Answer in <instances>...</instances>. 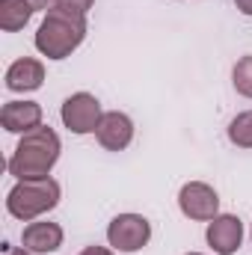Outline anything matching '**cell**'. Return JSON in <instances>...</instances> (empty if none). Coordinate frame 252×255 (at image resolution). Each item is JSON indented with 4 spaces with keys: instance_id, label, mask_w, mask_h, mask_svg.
I'll return each mask as SVG.
<instances>
[{
    "instance_id": "cell-13",
    "label": "cell",
    "mask_w": 252,
    "mask_h": 255,
    "mask_svg": "<svg viewBox=\"0 0 252 255\" xmlns=\"http://www.w3.org/2000/svg\"><path fill=\"white\" fill-rule=\"evenodd\" d=\"M229 142L238 148H252V110L238 113L229 122Z\"/></svg>"
},
{
    "instance_id": "cell-21",
    "label": "cell",
    "mask_w": 252,
    "mask_h": 255,
    "mask_svg": "<svg viewBox=\"0 0 252 255\" xmlns=\"http://www.w3.org/2000/svg\"><path fill=\"white\" fill-rule=\"evenodd\" d=\"M250 238H252V229H250Z\"/></svg>"
},
{
    "instance_id": "cell-19",
    "label": "cell",
    "mask_w": 252,
    "mask_h": 255,
    "mask_svg": "<svg viewBox=\"0 0 252 255\" xmlns=\"http://www.w3.org/2000/svg\"><path fill=\"white\" fill-rule=\"evenodd\" d=\"M3 247H6V253H3V255H33L30 250H12L9 244H3Z\"/></svg>"
},
{
    "instance_id": "cell-9",
    "label": "cell",
    "mask_w": 252,
    "mask_h": 255,
    "mask_svg": "<svg viewBox=\"0 0 252 255\" xmlns=\"http://www.w3.org/2000/svg\"><path fill=\"white\" fill-rule=\"evenodd\" d=\"M95 136H98L101 148L122 151V148L130 145V139H133V122H130V116H125V113L110 110V113H104V119H101V125L95 130Z\"/></svg>"
},
{
    "instance_id": "cell-16",
    "label": "cell",
    "mask_w": 252,
    "mask_h": 255,
    "mask_svg": "<svg viewBox=\"0 0 252 255\" xmlns=\"http://www.w3.org/2000/svg\"><path fill=\"white\" fill-rule=\"evenodd\" d=\"M80 255H116V250H107V247H86Z\"/></svg>"
},
{
    "instance_id": "cell-12",
    "label": "cell",
    "mask_w": 252,
    "mask_h": 255,
    "mask_svg": "<svg viewBox=\"0 0 252 255\" xmlns=\"http://www.w3.org/2000/svg\"><path fill=\"white\" fill-rule=\"evenodd\" d=\"M33 12L36 9L27 0H0V27L6 33H18L30 24Z\"/></svg>"
},
{
    "instance_id": "cell-6",
    "label": "cell",
    "mask_w": 252,
    "mask_h": 255,
    "mask_svg": "<svg viewBox=\"0 0 252 255\" xmlns=\"http://www.w3.org/2000/svg\"><path fill=\"white\" fill-rule=\"evenodd\" d=\"M178 208L181 214L199 223H211L220 214V196L205 181H187L178 193Z\"/></svg>"
},
{
    "instance_id": "cell-18",
    "label": "cell",
    "mask_w": 252,
    "mask_h": 255,
    "mask_svg": "<svg viewBox=\"0 0 252 255\" xmlns=\"http://www.w3.org/2000/svg\"><path fill=\"white\" fill-rule=\"evenodd\" d=\"M27 3H30V6L36 9V12H39V9H45V12H48V9H51L48 3H54V0H27Z\"/></svg>"
},
{
    "instance_id": "cell-20",
    "label": "cell",
    "mask_w": 252,
    "mask_h": 255,
    "mask_svg": "<svg viewBox=\"0 0 252 255\" xmlns=\"http://www.w3.org/2000/svg\"><path fill=\"white\" fill-rule=\"evenodd\" d=\"M187 255H202V253H187Z\"/></svg>"
},
{
    "instance_id": "cell-7",
    "label": "cell",
    "mask_w": 252,
    "mask_h": 255,
    "mask_svg": "<svg viewBox=\"0 0 252 255\" xmlns=\"http://www.w3.org/2000/svg\"><path fill=\"white\" fill-rule=\"evenodd\" d=\"M205 238H208V247L217 255H235L244 244V223L235 214H217L208 223Z\"/></svg>"
},
{
    "instance_id": "cell-10",
    "label": "cell",
    "mask_w": 252,
    "mask_h": 255,
    "mask_svg": "<svg viewBox=\"0 0 252 255\" xmlns=\"http://www.w3.org/2000/svg\"><path fill=\"white\" fill-rule=\"evenodd\" d=\"M0 125L9 133H27L42 125V107L36 101H6L0 110Z\"/></svg>"
},
{
    "instance_id": "cell-11",
    "label": "cell",
    "mask_w": 252,
    "mask_h": 255,
    "mask_svg": "<svg viewBox=\"0 0 252 255\" xmlns=\"http://www.w3.org/2000/svg\"><path fill=\"white\" fill-rule=\"evenodd\" d=\"M45 83V65L33 57H21L6 68V89L9 92H36Z\"/></svg>"
},
{
    "instance_id": "cell-15",
    "label": "cell",
    "mask_w": 252,
    "mask_h": 255,
    "mask_svg": "<svg viewBox=\"0 0 252 255\" xmlns=\"http://www.w3.org/2000/svg\"><path fill=\"white\" fill-rule=\"evenodd\" d=\"M92 3L95 0H54V6H63V9H71V12H80V15H86L92 9Z\"/></svg>"
},
{
    "instance_id": "cell-4",
    "label": "cell",
    "mask_w": 252,
    "mask_h": 255,
    "mask_svg": "<svg viewBox=\"0 0 252 255\" xmlns=\"http://www.w3.org/2000/svg\"><path fill=\"white\" fill-rule=\"evenodd\" d=\"M60 119H63V125L68 128L71 133L83 136V133H95V130H98L101 119H104V110H101V101H98L95 95H89V92H74V95H68L63 101Z\"/></svg>"
},
{
    "instance_id": "cell-1",
    "label": "cell",
    "mask_w": 252,
    "mask_h": 255,
    "mask_svg": "<svg viewBox=\"0 0 252 255\" xmlns=\"http://www.w3.org/2000/svg\"><path fill=\"white\" fill-rule=\"evenodd\" d=\"M60 151H63V142H60L57 130L48 125H39L33 130H27V133H21L6 169L18 181H24V178H45L57 166Z\"/></svg>"
},
{
    "instance_id": "cell-2",
    "label": "cell",
    "mask_w": 252,
    "mask_h": 255,
    "mask_svg": "<svg viewBox=\"0 0 252 255\" xmlns=\"http://www.w3.org/2000/svg\"><path fill=\"white\" fill-rule=\"evenodd\" d=\"M83 39H86V15L63 6H51L36 30V51L48 60H65L83 45Z\"/></svg>"
},
{
    "instance_id": "cell-8",
    "label": "cell",
    "mask_w": 252,
    "mask_h": 255,
    "mask_svg": "<svg viewBox=\"0 0 252 255\" xmlns=\"http://www.w3.org/2000/svg\"><path fill=\"white\" fill-rule=\"evenodd\" d=\"M21 244H24V250H30L33 255L57 253L63 247V226L60 223H48V220H33V223L24 226Z\"/></svg>"
},
{
    "instance_id": "cell-5",
    "label": "cell",
    "mask_w": 252,
    "mask_h": 255,
    "mask_svg": "<svg viewBox=\"0 0 252 255\" xmlns=\"http://www.w3.org/2000/svg\"><path fill=\"white\" fill-rule=\"evenodd\" d=\"M151 241V223L142 214H119L107 226V244L116 253H139Z\"/></svg>"
},
{
    "instance_id": "cell-3",
    "label": "cell",
    "mask_w": 252,
    "mask_h": 255,
    "mask_svg": "<svg viewBox=\"0 0 252 255\" xmlns=\"http://www.w3.org/2000/svg\"><path fill=\"white\" fill-rule=\"evenodd\" d=\"M60 193H63L60 184L51 175L24 178L6 193V211L21 223H33V220H39L42 214H48L60 205Z\"/></svg>"
},
{
    "instance_id": "cell-14",
    "label": "cell",
    "mask_w": 252,
    "mask_h": 255,
    "mask_svg": "<svg viewBox=\"0 0 252 255\" xmlns=\"http://www.w3.org/2000/svg\"><path fill=\"white\" fill-rule=\"evenodd\" d=\"M232 83H235V89L244 98H252V57H241L235 63V68H232Z\"/></svg>"
},
{
    "instance_id": "cell-17",
    "label": "cell",
    "mask_w": 252,
    "mask_h": 255,
    "mask_svg": "<svg viewBox=\"0 0 252 255\" xmlns=\"http://www.w3.org/2000/svg\"><path fill=\"white\" fill-rule=\"evenodd\" d=\"M235 6H238L244 15H252V0H235Z\"/></svg>"
}]
</instances>
